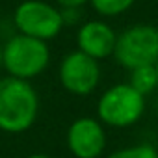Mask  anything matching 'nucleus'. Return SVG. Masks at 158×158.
<instances>
[{"label":"nucleus","mask_w":158,"mask_h":158,"mask_svg":"<svg viewBox=\"0 0 158 158\" xmlns=\"http://www.w3.org/2000/svg\"><path fill=\"white\" fill-rule=\"evenodd\" d=\"M39 114V97L34 86L17 76L0 78V130L21 134L28 130Z\"/></svg>","instance_id":"1"},{"label":"nucleus","mask_w":158,"mask_h":158,"mask_svg":"<svg viewBox=\"0 0 158 158\" xmlns=\"http://www.w3.org/2000/svg\"><path fill=\"white\" fill-rule=\"evenodd\" d=\"M50 61V50L47 41L19 34L2 47V65L11 76L30 78L41 74Z\"/></svg>","instance_id":"2"},{"label":"nucleus","mask_w":158,"mask_h":158,"mask_svg":"<svg viewBox=\"0 0 158 158\" xmlns=\"http://www.w3.org/2000/svg\"><path fill=\"white\" fill-rule=\"evenodd\" d=\"M145 112V95L136 91L130 84H117L108 88L97 106L99 119L104 125L125 128L139 121Z\"/></svg>","instance_id":"3"},{"label":"nucleus","mask_w":158,"mask_h":158,"mask_svg":"<svg viewBox=\"0 0 158 158\" xmlns=\"http://www.w3.org/2000/svg\"><path fill=\"white\" fill-rule=\"evenodd\" d=\"M115 60L125 69L158 63V28L151 24H136L117 35Z\"/></svg>","instance_id":"4"},{"label":"nucleus","mask_w":158,"mask_h":158,"mask_svg":"<svg viewBox=\"0 0 158 158\" xmlns=\"http://www.w3.org/2000/svg\"><path fill=\"white\" fill-rule=\"evenodd\" d=\"M15 26L21 34L48 41L63 28V17L58 8L43 0H24L15 10Z\"/></svg>","instance_id":"5"},{"label":"nucleus","mask_w":158,"mask_h":158,"mask_svg":"<svg viewBox=\"0 0 158 158\" xmlns=\"http://www.w3.org/2000/svg\"><path fill=\"white\" fill-rule=\"evenodd\" d=\"M60 82L65 91L73 95H91L101 82L99 60L84 54L82 50L67 54L60 63Z\"/></svg>","instance_id":"6"},{"label":"nucleus","mask_w":158,"mask_h":158,"mask_svg":"<svg viewBox=\"0 0 158 158\" xmlns=\"http://www.w3.org/2000/svg\"><path fill=\"white\" fill-rule=\"evenodd\" d=\"M67 147L76 158H99L106 147L102 125L93 117H80L73 121L67 130Z\"/></svg>","instance_id":"7"},{"label":"nucleus","mask_w":158,"mask_h":158,"mask_svg":"<svg viewBox=\"0 0 158 158\" xmlns=\"http://www.w3.org/2000/svg\"><path fill=\"white\" fill-rule=\"evenodd\" d=\"M115 43L117 35L114 28L102 21H89L76 34L78 50H82L84 54L95 60H104L112 56L115 50Z\"/></svg>","instance_id":"8"},{"label":"nucleus","mask_w":158,"mask_h":158,"mask_svg":"<svg viewBox=\"0 0 158 158\" xmlns=\"http://www.w3.org/2000/svg\"><path fill=\"white\" fill-rule=\"evenodd\" d=\"M136 91L141 95H149L158 88L156 82V65H141L136 69H130V82H128Z\"/></svg>","instance_id":"9"},{"label":"nucleus","mask_w":158,"mask_h":158,"mask_svg":"<svg viewBox=\"0 0 158 158\" xmlns=\"http://www.w3.org/2000/svg\"><path fill=\"white\" fill-rule=\"evenodd\" d=\"M93 10L104 17H115L132 8L136 0H89Z\"/></svg>","instance_id":"10"},{"label":"nucleus","mask_w":158,"mask_h":158,"mask_svg":"<svg viewBox=\"0 0 158 158\" xmlns=\"http://www.w3.org/2000/svg\"><path fill=\"white\" fill-rule=\"evenodd\" d=\"M108 158H158V151L149 143H139V145L119 149L112 152Z\"/></svg>","instance_id":"11"},{"label":"nucleus","mask_w":158,"mask_h":158,"mask_svg":"<svg viewBox=\"0 0 158 158\" xmlns=\"http://www.w3.org/2000/svg\"><path fill=\"white\" fill-rule=\"evenodd\" d=\"M54 2H58L61 8H76V10H80L86 2H89V0H54Z\"/></svg>","instance_id":"12"},{"label":"nucleus","mask_w":158,"mask_h":158,"mask_svg":"<svg viewBox=\"0 0 158 158\" xmlns=\"http://www.w3.org/2000/svg\"><path fill=\"white\" fill-rule=\"evenodd\" d=\"M28 158H50V156H47V154H30Z\"/></svg>","instance_id":"13"},{"label":"nucleus","mask_w":158,"mask_h":158,"mask_svg":"<svg viewBox=\"0 0 158 158\" xmlns=\"http://www.w3.org/2000/svg\"><path fill=\"white\" fill-rule=\"evenodd\" d=\"M0 65H2V47H0Z\"/></svg>","instance_id":"14"},{"label":"nucleus","mask_w":158,"mask_h":158,"mask_svg":"<svg viewBox=\"0 0 158 158\" xmlns=\"http://www.w3.org/2000/svg\"><path fill=\"white\" fill-rule=\"evenodd\" d=\"M156 82H158V63H156Z\"/></svg>","instance_id":"15"}]
</instances>
